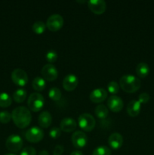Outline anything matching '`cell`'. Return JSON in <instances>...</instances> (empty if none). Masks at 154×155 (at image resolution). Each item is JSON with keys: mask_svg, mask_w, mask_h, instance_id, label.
<instances>
[{"mask_svg": "<svg viewBox=\"0 0 154 155\" xmlns=\"http://www.w3.org/2000/svg\"><path fill=\"white\" fill-rule=\"evenodd\" d=\"M11 117L15 125L20 129L28 127L32 120V114L29 108L24 106H19L13 110Z\"/></svg>", "mask_w": 154, "mask_h": 155, "instance_id": "obj_1", "label": "cell"}, {"mask_svg": "<svg viewBox=\"0 0 154 155\" xmlns=\"http://www.w3.org/2000/svg\"><path fill=\"white\" fill-rule=\"evenodd\" d=\"M119 86L121 89L128 93H134L137 92L141 86L140 79L131 74L122 76L119 80Z\"/></svg>", "mask_w": 154, "mask_h": 155, "instance_id": "obj_2", "label": "cell"}, {"mask_svg": "<svg viewBox=\"0 0 154 155\" xmlns=\"http://www.w3.org/2000/svg\"><path fill=\"white\" fill-rule=\"evenodd\" d=\"M45 104V98L43 95L39 92H33L30 94L27 101L29 110L33 112H38L41 110Z\"/></svg>", "mask_w": 154, "mask_h": 155, "instance_id": "obj_3", "label": "cell"}, {"mask_svg": "<svg viewBox=\"0 0 154 155\" xmlns=\"http://www.w3.org/2000/svg\"><path fill=\"white\" fill-rule=\"evenodd\" d=\"M78 124L80 128L85 132H90L94 130L96 124L95 117L88 113L82 114L78 118Z\"/></svg>", "mask_w": 154, "mask_h": 155, "instance_id": "obj_4", "label": "cell"}, {"mask_svg": "<svg viewBox=\"0 0 154 155\" xmlns=\"http://www.w3.org/2000/svg\"><path fill=\"white\" fill-rule=\"evenodd\" d=\"M24 145V141L22 138L16 134L11 135L8 137L5 142V146L9 151L16 153L21 151Z\"/></svg>", "mask_w": 154, "mask_h": 155, "instance_id": "obj_5", "label": "cell"}, {"mask_svg": "<svg viewBox=\"0 0 154 155\" xmlns=\"http://www.w3.org/2000/svg\"><path fill=\"white\" fill-rule=\"evenodd\" d=\"M63 18L59 14H54L51 15L48 18L46 22V27L50 31L56 32L57 30H60L63 25Z\"/></svg>", "mask_w": 154, "mask_h": 155, "instance_id": "obj_6", "label": "cell"}, {"mask_svg": "<svg viewBox=\"0 0 154 155\" xmlns=\"http://www.w3.org/2000/svg\"><path fill=\"white\" fill-rule=\"evenodd\" d=\"M44 137L43 130L39 127H33L27 130L25 138L28 142L32 143H37L42 140Z\"/></svg>", "mask_w": 154, "mask_h": 155, "instance_id": "obj_7", "label": "cell"}, {"mask_svg": "<svg viewBox=\"0 0 154 155\" xmlns=\"http://www.w3.org/2000/svg\"><path fill=\"white\" fill-rule=\"evenodd\" d=\"M11 77L13 83L19 86H24L28 83V75L26 71L23 69L18 68V69L14 70L12 71Z\"/></svg>", "mask_w": 154, "mask_h": 155, "instance_id": "obj_8", "label": "cell"}, {"mask_svg": "<svg viewBox=\"0 0 154 155\" xmlns=\"http://www.w3.org/2000/svg\"><path fill=\"white\" fill-rule=\"evenodd\" d=\"M42 78L47 81H54L58 77V71L52 64H47L41 70Z\"/></svg>", "mask_w": 154, "mask_h": 155, "instance_id": "obj_9", "label": "cell"}, {"mask_svg": "<svg viewBox=\"0 0 154 155\" xmlns=\"http://www.w3.org/2000/svg\"><path fill=\"white\" fill-rule=\"evenodd\" d=\"M71 141L75 148H84L88 143V137L85 133L80 130L74 132L71 137Z\"/></svg>", "mask_w": 154, "mask_h": 155, "instance_id": "obj_10", "label": "cell"}, {"mask_svg": "<svg viewBox=\"0 0 154 155\" xmlns=\"http://www.w3.org/2000/svg\"><path fill=\"white\" fill-rule=\"evenodd\" d=\"M87 3L91 12L96 15H102L107 9V4L104 0H90Z\"/></svg>", "mask_w": 154, "mask_h": 155, "instance_id": "obj_11", "label": "cell"}, {"mask_svg": "<svg viewBox=\"0 0 154 155\" xmlns=\"http://www.w3.org/2000/svg\"><path fill=\"white\" fill-rule=\"evenodd\" d=\"M107 107L113 112H119L123 109V101L117 95H111L107 99Z\"/></svg>", "mask_w": 154, "mask_h": 155, "instance_id": "obj_12", "label": "cell"}, {"mask_svg": "<svg viewBox=\"0 0 154 155\" xmlns=\"http://www.w3.org/2000/svg\"><path fill=\"white\" fill-rule=\"evenodd\" d=\"M78 77L75 74H67L63 80V87L67 92H71L76 89L78 86Z\"/></svg>", "mask_w": 154, "mask_h": 155, "instance_id": "obj_13", "label": "cell"}, {"mask_svg": "<svg viewBox=\"0 0 154 155\" xmlns=\"http://www.w3.org/2000/svg\"><path fill=\"white\" fill-rule=\"evenodd\" d=\"M108 96L107 90L104 88H98L90 93L89 98L93 103H101L105 101Z\"/></svg>", "mask_w": 154, "mask_h": 155, "instance_id": "obj_14", "label": "cell"}, {"mask_svg": "<svg viewBox=\"0 0 154 155\" xmlns=\"http://www.w3.org/2000/svg\"><path fill=\"white\" fill-rule=\"evenodd\" d=\"M77 123L74 119L71 117H65L61 120L60 124V128L65 133H71L76 129Z\"/></svg>", "mask_w": 154, "mask_h": 155, "instance_id": "obj_15", "label": "cell"}, {"mask_svg": "<svg viewBox=\"0 0 154 155\" xmlns=\"http://www.w3.org/2000/svg\"><path fill=\"white\" fill-rule=\"evenodd\" d=\"M108 144L113 149H119L123 144V137L119 133H112L108 138Z\"/></svg>", "mask_w": 154, "mask_h": 155, "instance_id": "obj_16", "label": "cell"}, {"mask_svg": "<svg viewBox=\"0 0 154 155\" xmlns=\"http://www.w3.org/2000/svg\"><path fill=\"white\" fill-rule=\"evenodd\" d=\"M141 109V104L137 100H131L127 105V113L130 117H137L140 114Z\"/></svg>", "mask_w": 154, "mask_h": 155, "instance_id": "obj_17", "label": "cell"}, {"mask_svg": "<svg viewBox=\"0 0 154 155\" xmlns=\"http://www.w3.org/2000/svg\"><path fill=\"white\" fill-rule=\"evenodd\" d=\"M39 126L42 128H48L52 123V117L48 111H42L38 118Z\"/></svg>", "mask_w": 154, "mask_h": 155, "instance_id": "obj_18", "label": "cell"}, {"mask_svg": "<svg viewBox=\"0 0 154 155\" xmlns=\"http://www.w3.org/2000/svg\"><path fill=\"white\" fill-rule=\"evenodd\" d=\"M149 73V68L147 64L140 62L136 67V74L140 78H145Z\"/></svg>", "mask_w": 154, "mask_h": 155, "instance_id": "obj_19", "label": "cell"}, {"mask_svg": "<svg viewBox=\"0 0 154 155\" xmlns=\"http://www.w3.org/2000/svg\"><path fill=\"white\" fill-rule=\"evenodd\" d=\"M32 86L34 90L37 91V92H41L45 89L46 82L42 77H36L33 79V82H32Z\"/></svg>", "mask_w": 154, "mask_h": 155, "instance_id": "obj_20", "label": "cell"}, {"mask_svg": "<svg viewBox=\"0 0 154 155\" xmlns=\"http://www.w3.org/2000/svg\"><path fill=\"white\" fill-rule=\"evenodd\" d=\"M27 95V92L25 89H17L13 93V98L14 101H16L17 103H21L25 101Z\"/></svg>", "mask_w": 154, "mask_h": 155, "instance_id": "obj_21", "label": "cell"}, {"mask_svg": "<svg viewBox=\"0 0 154 155\" xmlns=\"http://www.w3.org/2000/svg\"><path fill=\"white\" fill-rule=\"evenodd\" d=\"M95 114L100 119H104L108 116L109 110L104 104H99L95 109Z\"/></svg>", "mask_w": 154, "mask_h": 155, "instance_id": "obj_22", "label": "cell"}, {"mask_svg": "<svg viewBox=\"0 0 154 155\" xmlns=\"http://www.w3.org/2000/svg\"><path fill=\"white\" fill-rule=\"evenodd\" d=\"M12 99L10 95L5 92L0 93V107H8L11 104Z\"/></svg>", "mask_w": 154, "mask_h": 155, "instance_id": "obj_23", "label": "cell"}, {"mask_svg": "<svg viewBox=\"0 0 154 155\" xmlns=\"http://www.w3.org/2000/svg\"><path fill=\"white\" fill-rule=\"evenodd\" d=\"M61 91L56 87H52L48 91V97L53 101H59L61 98Z\"/></svg>", "mask_w": 154, "mask_h": 155, "instance_id": "obj_24", "label": "cell"}, {"mask_svg": "<svg viewBox=\"0 0 154 155\" xmlns=\"http://www.w3.org/2000/svg\"><path fill=\"white\" fill-rule=\"evenodd\" d=\"M45 28H46V24L41 21L35 22L33 24V27H32L33 31L34 33H37V34H42V33H44L45 30Z\"/></svg>", "mask_w": 154, "mask_h": 155, "instance_id": "obj_25", "label": "cell"}, {"mask_svg": "<svg viewBox=\"0 0 154 155\" xmlns=\"http://www.w3.org/2000/svg\"><path fill=\"white\" fill-rule=\"evenodd\" d=\"M92 155H111V150L105 145H101L94 150Z\"/></svg>", "mask_w": 154, "mask_h": 155, "instance_id": "obj_26", "label": "cell"}, {"mask_svg": "<svg viewBox=\"0 0 154 155\" xmlns=\"http://www.w3.org/2000/svg\"><path fill=\"white\" fill-rule=\"evenodd\" d=\"M107 90L109 91V92H110L111 94H116L119 92V84L118 83H116V81H111L108 83L107 85Z\"/></svg>", "mask_w": 154, "mask_h": 155, "instance_id": "obj_27", "label": "cell"}, {"mask_svg": "<svg viewBox=\"0 0 154 155\" xmlns=\"http://www.w3.org/2000/svg\"><path fill=\"white\" fill-rule=\"evenodd\" d=\"M57 58H58L57 53L54 50H49L48 51H47L46 54H45V58H46L47 61L49 62L50 64L55 62L57 60Z\"/></svg>", "mask_w": 154, "mask_h": 155, "instance_id": "obj_28", "label": "cell"}, {"mask_svg": "<svg viewBox=\"0 0 154 155\" xmlns=\"http://www.w3.org/2000/svg\"><path fill=\"white\" fill-rule=\"evenodd\" d=\"M11 119V114L9 113L8 111L4 110V111L0 112V123L8 124V123L10 122Z\"/></svg>", "mask_w": 154, "mask_h": 155, "instance_id": "obj_29", "label": "cell"}, {"mask_svg": "<svg viewBox=\"0 0 154 155\" xmlns=\"http://www.w3.org/2000/svg\"><path fill=\"white\" fill-rule=\"evenodd\" d=\"M60 135H61V130L57 127H52L49 132L50 137L52 138V139H57V138L60 137Z\"/></svg>", "mask_w": 154, "mask_h": 155, "instance_id": "obj_30", "label": "cell"}, {"mask_svg": "<svg viewBox=\"0 0 154 155\" xmlns=\"http://www.w3.org/2000/svg\"><path fill=\"white\" fill-rule=\"evenodd\" d=\"M21 155H36V151L34 148L31 146H27L23 148Z\"/></svg>", "mask_w": 154, "mask_h": 155, "instance_id": "obj_31", "label": "cell"}, {"mask_svg": "<svg viewBox=\"0 0 154 155\" xmlns=\"http://www.w3.org/2000/svg\"><path fill=\"white\" fill-rule=\"evenodd\" d=\"M149 98H150V96L149 94L146 92H143L139 95L138 101L140 104H146L149 101Z\"/></svg>", "mask_w": 154, "mask_h": 155, "instance_id": "obj_32", "label": "cell"}, {"mask_svg": "<svg viewBox=\"0 0 154 155\" xmlns=\"http://www.w3.org/2000/svg\"><path fill=\"white\" fill-rule=\"evenodd\" d=\"M63 151H64V148H63V145H57L54 147L53 155H62Z\"/></svg>", "mask_w": 154, "mask_h": 155, "instance_id": "obj_33", "label": "cell"}, {"mask_svg": "<svg viewBox=\"0 0 154 155\" xmlns=\"http://www.w3.org/2000/svg\"><path fill=\"white\" fill-rule=\"evenodd\" d=\"M69 155H84L81 151H73Z\"/></svg>", "mask_w": 154, "mask_h": 155, "instance_id": "obj_34", "label": "cell"}, {"mask_svg": "<svg viewBox=\"0 0 154 155\" xmlns=\"http://www.w3.org/2000/svg\"><path fill=\"white\" fill-rule=\"evenodd\" d=\"M38 155H49V154H48V152L46 150H42V151H39Z\"/></svg>", "mask_w": 154, "mask_h": 155, "instance_id": "obj_35", "label": "cell"}, {"mask_svg": "<svg viewBox=\"0 0 154 155\" xmlns=\"http://www.w3.org/2000/svg\"><path fill=\"white\" fill-rule=\"evenodd\" d=\"M76 2H79V3H86V2H88V1H79V0H77Z\"/></svg>", "mask_w": 154, "mask_h": 155, "instance_id": "obj_36", "label": "cell"}, {"mask_svg": "<svg viewBox=\"0 0 154 155\" xmlns=\"http://www.w3.org/2000/svg\"><path fill=\"white\" fill-rule=\"evenodd\" d=\"M5 155H15V154H6Z\"/></svg>", "mask_w": 154, "mask_h": 155, "instance_id": "obj_37", "label": "cell"}]
</instances>
